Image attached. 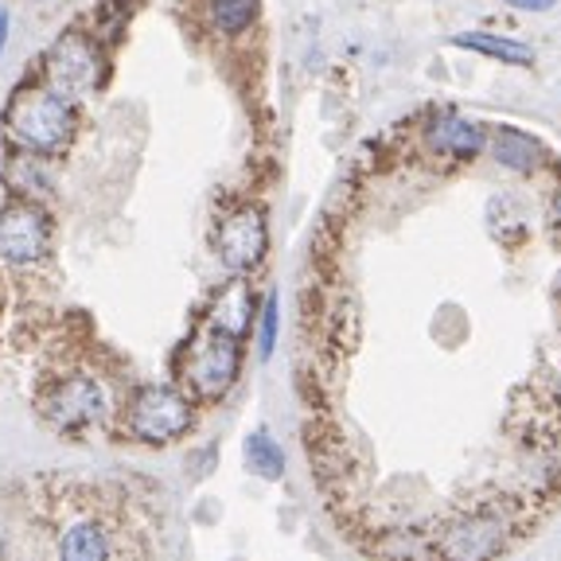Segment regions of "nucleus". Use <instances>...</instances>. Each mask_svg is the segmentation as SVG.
Instances as JSON below:
<instances>
[{"label": "nucleus", "mask_w": 561, "mask_h": 561, "mask_svg": "<svg viewBox=\"0 0 561 561\" xmlns=\"http://www.w3.org/2000/svg\"><path fill=\"white\" fill-rule=\"evenodd\" d=\"M75 129H79L75 102L51 90L47 82H24L4 110V137L27 152L51 157L75 137Z\"/></svg>", "instance_id": "f257e3e1"}, {"label": "nucleus", "mask_w": 561, "mask_h": 561, "mask_svg": "<svg viewBox=\"0 0 561 561\" xmlns=\"http://www.w3.org/2000/svg\"><path fill=\"white\" fill-rule=\"evenodd\" d=\"M44 82L59 90L70 102H82L105 82V51L102 39L90 32H62L44 55Z\"/></svg>", "instance_id": "f03ea898"}, {"label": "nucleus", "mask_w": 561, "mask_h": 561, "mask_svg": "<svg viewBox=\"0 0 561 561\" xmlns=\"http://www.w3.org/2000/svg\"><path fill=\"white\" fill-rule=\"evenodd\" d=\"M195 421V405L175 386H140L137 394L125 405V425L145 445H172L180 440Z\"/></svg>", "instance_id": "7ed1b4c3"}, {"label": "nucleus", "mask_w": 561, "mask_h": 561, "mask_svg": "<svg viewBox=\"0 0 561 561\" xmlns=\"http://www.w3.org/2000/svg\"><path fill=\"white\" fill-rule=\"evenodd\" d=\"M55 222L44 203L12 199L0 207V262L4 265H39L51 254Z\"/></svg>", "instance_id": "20e7f679"}, {"label": "nucleus", "mask_w": 561, "mask_h": 561, "mask_svg": "<svg viewBox=\"0 0 561 561\" xmlns=\"http://www.w3.org/2000/svg\"><path fill=\"white\" fill-rule=\"evenodd\" d=\"M265 250H270V219L257 203H238L215 227V254L238 277L257 270L265 262Z\"/></svg>", "instance_id": "39448f33"}, {"label": "nucleus", "mask_w": 561, "mask_h": 561, "mask_svg": "<svg viewBox=\"0 0 561 561\" xmlns=\"http://www.w3.org/2000/svg\"><path fill=\"white\" fill-rule=\"evenodd\" d=\"M242 370V340L219 328H207L192 347V359L184 367V382L199 398H222L238 382Z\"/></svg>", "instance_id": "423d86ee"}, {"label": "nucleus", "mask_w": 561, "mask_h": 561, "mask_svg": "<svg viewBox=\"0 0 561 561\" xmlns=\"http://www.w3.org/2000/svg\"><path fill=\"white\" fill-rule=\"evenodd\" d=\"M39 410L55 430L75 433L105 417V390L94 378H62L39 398Z\"/></svg>", "instance_id": "0eeeda50"}, {"label": "nucleus", "mask_w": 561, "mask_h": 561, "mask_svg": "<svg viewBox=\"0 0 561 561\" xmlns=\"http://www.w3.org/2000/svg\"><path fill=\"white\" fill-rule=\"evenodd\" d=\"M503 538H507V526L503 518L488 515H468L460 523H453L440 538V558L445 561H491L503 550Z\"/></svg>", "instance_id": "6e6552de"}, {"label": "nucleus", "mask_w": 561, "mask_h": 561, "mask_svg": "<svg viewBox=\"0 0 561 561\" xmlns=\"http://www.w3.org/2000/svg\"><path fill=\"white\" fill-rule=\"evenodd\" d=\"M425 140H430V149L437 152V157L476 160L483 152V145H488V133L460 114H440L425 125Z\"/></svg>", "instance_id": "1a4fd4ad"}, {"label": "nucleus", "mask_w": 561, "mask_h": 561, "mask_svg": "<svg viewBox=\"0 0 561 561\" xmlns=\"http://www.w3.org/2000/svg\"><path fill=\"white\" fill-rule=\"evenodd\" d=\"M4 187H9L16 199H35L44 203L55 192V168L44 152H27L16 149L12 160H4Z\"/></svg>", "instance_id": "9d476101"}, {"label": "nucleus", "mask_w": 561, "mask_h": 561, "mask_svg": "<svg viewBox=\"0 0 561 561\" xmlns=\"http://www.w3.org/2000/svg\"><path fill=\"white\" fill-rule=\"evenodd\" d=\"M254 316H257V305H254L250 285H245V280H230L227 289L215 297V305H210V328H219V332H230L242 340V335L250 332V324H254Z\"/></svg>", "instance_id": "9b49d317"}, {"label": "nucleus", "mask_w": 561, "mask_h": 561, "mask_svg": "<svg viewBox=\"0 0 561 561\" xmlns=\"http://www.w3.org/2000/svg\"><path fill=\"white\" fill-rule=\"evenodd\" d=\"M456 47H468V51H480L488 59H500V62H511V67H530L535 62V51L518 39H507V35H491V32H460L453 35Z\"/></svg>", "instance_id": "f8f14e48"}, {"label": "nucleus", "mask_w": 561, "mask_h": 561, "mask_svg": "<svg viewBox=\"0 0 561 561\" xmlns=\"http://www.w3.org/2000/svg\"><path fill=\"white\" fill-rule=\"evenodd\" d=\"M110 535L98 523L70 526L59 538V561H110Z\"/></svg>", "instance_id": "ddd939ff"}, {"label": "nucleus", "mask_w": 561, "mask_h": 561, "mask_svg": "<svg viewBox=\"0 0 561 561\" xmlns=\"http://www.w3.org/2000/svg\"><path fill=\"white\" fill-rule=\"evenodd\" d=\"M207 16L215 24V32L238 39L262 16V0H207Z\"/></svg>", "instance_id": "4468645a"}, {"label": "nucleus", "mask_w": 561, "mask_h": 561, "mask_svg": "<svg viewBox=\"0 0 561 561\" xmlns=\"http://www.w3.org/2000/svg\"><path fill=\"white\" fill-rule=\"evenodd\" d=\"M491 152H495V160H500L503 168H515V172H535L538 157H542L538 140L526 137V133H518V129H495Z\"/></svg>", "instance_id": "2eb2a0df"}, {"label": "nucleus", "mask_w": 561, "mask_h": 561, "mask_svg": "<svg viewBox=\"0 0 561 561\" xmlns=\"http://www.w3.org/2000/svg\"><path fill=\"white\" fill-rule=\"evenodd\" d=\"M245 460H250V468H254L257 476H265V480H280V472H285V453H280L277 440L265 430H257L254 437L245 440Z\"/></svg>", "instance_id": "dca6fc26"}, {"label": "nucleus", "mask_w": 561, "mask_h": 561, "mask_svg": "<svg viewBox=\"0 0 561 561\" xmlns=\"http://www.w3.org/2000/svg\"><path fill=\"white\" fill-rule=\"evenodd\" d=\"M277 324H280V305H277V293H270L262 305V328H257V355L270 359L273 355V343H277Z\"/></svg>", "instance_id": "f3484780"}, {"label": "nucleus", "mask_w": 561, "mask_h": 561, "mask_svg": "<svg viewBox=\"0 0 561 561\" xmlns=\"http://www.w3.org/2000/svg\"><path fill=\"white\" fill-rule=\"evenodd\" d=\"M511 9H523V12H546V9H553L558 0H507Z\"/></svg>", "instance_id": "a211bd4d"}, {"label": "nucleus", "mask_w": 561, "mask_h": 561, "mask_svg": "<svg viewBox=\"0 0 561 561\" xmlns=\"http://www.w3.org/2000/svg\"><path fill=\"white\" fill-rule=\"evenodd\" d=\"M9 27H12V16H9V9L0 4V55H4V44H9Z\"/></svg>", "instance_id": "6ab92c4d"}, {"label": "nucleus", "mask_w": 561, "mask_h": 561, "mask_svg": "<svg viewBox=\"0 0 561 561\" xmlns=\"http://www.w3.org/2000/svg\"><path fill=\"white\" fill-rule=\"evenodd\" d=\"M553 227L561 230V192H558V199H553Z\"/></svg>", "instance_id": "aec40b11"}, {"label": "nucleus", "mask_w": 561, "mask_h": 561, "mask_svg": "<svg viewBox=\"0 0 561 561\" xmlns=\"http://www.w3.org/2000/svg\"><path fill=\"white\" fill-rule=\"evenodd\" d=\"M0 550H4V546H0Z\"/></svg>", "instance_id": "412c9836"}]
</instances>
